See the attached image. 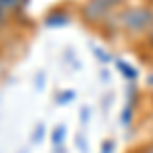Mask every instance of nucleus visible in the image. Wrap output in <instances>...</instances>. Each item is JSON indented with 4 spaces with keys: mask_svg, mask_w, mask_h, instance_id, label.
Here are the masks:
<instances>
[{
    "mask_svg": "<svg viewBox=\"0 0 153 153\" xmlns=\"http://www.w3.org/2000/svg\"><path fill=\"white\" fill-rule=\"evenodd\" d=\"M153 25V14L149 8H129L123 14V29L131 35H141Z\"/></svg>",
    "mask_w": 153,
    "mask_h": 153,
    "instance_id": "1",
    "label": "nucleus"
},
{
    "mask_svg": "<svg viewBox=\"0 0 153 153\" xmlns=\"http://www.w3.org/2000/svg\"><path fill=\"white\" fill-rule=\"evenodd\" d=\"M118 0H88V4L84 8V16L90 23H100L102 19H106L112 12Z\"/></svg>",
    "mask_w": 153,
    "mask_h": 153,
    "instance_id": "2",
    "label": "nucleus"
},
{
    "mask_svg": "<svg viewBox=\"0 0 153 153\" xmlns=\"http://www.w3.org/2000/svg\"><path fill=\"white\" fill-rule=\"evenodd\" d=\"M63 135H65V129L63 127H57V129L53 131V145H59V143L63 141Z\"/></svg>",
    "mask_w": 153,
    "mask_h": 153,
    "instance_id": "3",
    "label": "nucleus"
},
{
    "mask_svg": "<svg viewBox=\"0 0 153 153\" xmlns=\"http://www.w3.org/2000/svg\"><path fill=\"white\" fill-rule=\"evenodd\" d=\"M114 151V141H104L102 145V153H112Z\"/></svg>",
    "mask_w": 153,
    "mask_h": 153,
    "instance_id": "4",
    "label": "nucleus"
},
{
    "mask_svg": "<svg viewBox=\"0 0 153 153\" xmlns=\"http://www.w3.org/2000/svg\"><path fill=\"white\" fill-rule=\"evenodd\" d=\"M139 153H153V141H149L147 145H143Z\"/></svg>",
    "mask_w": 153,
    "mask_h": 153,
    "instance_id": "5",
    "label": "nucleus"
},
{
    "mask_svg": "<svg viewBox=\"0 0 153 153\" xmlns=\"http://www.w3.org/2000/svg\"><path fill=\"white\" fill-rule=\"evenodd\" d=\"M41 131H43V129H41V125H39V129H37V131H35V135H33V141H39V137H41Z\"/></svg>",
    "mask_w": 153,
    "mask_h": 153,
    "instance_id": "6",
    "label": "nucleus"
},
{
    "mask_svg": "<svg viewBox=\"0 0 153 153\" xmlns=\"http://www.w3.org/2000/svg\"><path fill=\"white\" fill-rule=\"evenodd\" d=\"M149 41L153 43V25H151V29H149Z\"/></svg>",
    "mask_w": 153,
    "mask_h": 153,
    "instance_id": "7",
    "label": "nucleus"
},
{
    "mask_svg": "<svg viewBox=\"0 0 153 153\" xmlns=\"http://www.w3.org/2000/svg\"><path fill=\"white\" fill-rule=\"evenodd\" d=\"M151 2H153V0H151Z\"/></svg>",
    "mask_w": 153,
    "mask_h": 153,
    "instance_id": "8",
    "label": "nucleus"
}]
</instances>
